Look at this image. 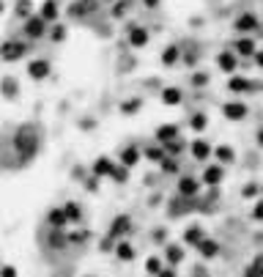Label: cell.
I'll list each match as a JSON object with an SVG mask.
<instances>
[{"mask_svg":"<svg viewBox=\"0 0 263 277\" xmlns=\"http://www.w3.org/2000/svg\"><path fill=\"white\" fill-rule=\"evenodd\" d=\"M14 148L22 154V159H30L33 154H36L39 134H36V129H33L30 124H25L22 129H17V134H14Z\"/></svg>","mask_w":263,"mask_h":277,"instance_id":"6da1fadb","label":"cell"},{"mask_svg":"<svg viewBox=\"0 0 263 277\" xmlns=\"http://www.w3.org/2000/svg\"><path fill=\"white\" fill-rule=\"evenodd\" d=\"M25 52H28V47L22 42H3L0 44V60H6V63H14V60H19Z\"/></svg>","mask_w":263,"mask_h":277,"instance_id":"7a4b0ae2","label":"cell"},{"mask_svg":"<svg viewBox=\"0 0 263 277\" xmlns=\"http://www.w3.org/2000/svg\"><path fill=\"white\" fill-rule=\"evenodd\" d=\"M47 33V22L42 17H28L25 19V36L28 39H42Z\"/></svg>","mask_w":263,"mask_h":277,"instance_id":"3957f363","label":"cell"},{"mask_svg":"<svg viewBox=\"0 0 263 277\" xmlns=\"http://www.w3.org/2000/svg\"><path fill=\"white\" fill-rule=\"evenodd\" d=\"M222 113H225V118L228 121H241V118H247V105L244 102H228L225 107H222Z\"/></svg>","mask_w":263,"mask_h":277,"instance_id":"277c9868","label":"cell"},{"mask_svg":"<svg viewBox=\"0 0 263 277\" xmlns=\"http://www.w3.org/2000/svg\"><path fill=\"white\" fill-rule=\"evenodd\" d=\"M28 74L33 80H44L47 74H50V63H47L44 58H36V60H30L28 63Z\"/></svg>","mask_w":263,"mask_h":277,"instance_id":"5b68a950","label":"cell"},{"mask_svg":"<svg viewBox=\"0 0 263 277\" xmlns=\"http://www.w3.org/2000/svg\"><path fill=\"white\" fill-rule=\"evenodd\" d=\"M0 96H6V99H17L19 96L17 77H3V80H0Z\"/></svg>","mask_w":263,"mask_h":277,"instance_id":"8992f818","label":"cell"},{"mask_svg":"<svg viewBox=\"0 0 263 277\" xmlns=\"http://www.w3.org/2000/svg\"><path fill=\"white\" fill-rule=\"evenodd\" d=\"M58 14H60L58 0H44V3H42V11H39V17H42L44 22H55Z\"/></svg>","mask_w":263,"mask_h":277,"instance_id":"52a82bcc","label":"cell"},{"mask_svg":"<svg viewBox=\"0 0 263 277\" xmlns=\"http://www.w3.org/2000/svg\"><path fill=\"white\" fill-rule=\"evenodd\" d=\"M157 140H162V143H173V140H178V126L175 124H165V126H159L157 129Z\"/></svg>","mask_w":263,"mask_h":277,"instance_id":"ba28073f","label":"cell"},{"mask_svg":"<svg viewBox=\"0 0 263 277\" xmlns=\"http://www.w3.org/2000/svg\"><path fill=\"white\" fill-rule=\"evenodd\" d=\"M198 187H200V184H198L195 179H190V176L178 181V192L184 195V198H192V195H198Z\"/></svg>","mask_w":263,"mask_h":277,"instance_id":"9c48e42d","label":"cell"},{"mask_svg":"<svg viewBox=\"0 0 263 277\" xmlns=\"http://www.w3.org/2000/svg\"><path fill=\"white\" fill-rule=\"evenodd\" d=\"M129 44L132 47H145L148 44V30L145 28H132L129 30Z\"/></svg>","mask_w":263,"mask_h":277,"instance_id":"30bf717a","label":"cell"},{"mask_svg":"<svg viewBox=\"0 0 263 277\" xmlns=\"http://www.w3.org/2000/svg\"><path fill=\"white\" fill-rule=\"evenodd\" d=\"M137 159H140V148H134V146L124 148V154H121V165H124V167L137 165Z\"/></svg>","mask_w":263,"mask_h":277,"instance_id":"8fae6325","label":"cell"},{"mask_svg":"<svg viewBox=\"0 0 263 277\" xmlns=\"http://www.w3.org/2000/svg\"><path fill=\"white\" fill-rule=\"evenodd\" d=\"M236 28H239L241 33H249V30L258 28V19H255L252 14H241L239 19H236Z\"/></svg>","mask_w":263,"mask_h":277,"instance_id":"7c38bea8","label":"cell"},{"mask_svg":"<svg viewBox=\"0 0 263 277\" xmlns=\"http://www.w3.org/2000/svg\"><path fill=\"white\" fill-rule=\"evenodd\" d=\"M217 66L222 72H233L236 69V55H233V52H219V55H217Z\"/></svg>","mask_w":263,"mask_h":277,"instance_id":"4fadbf2b","label":"cell"},{"mask_svg":"<svg viewBox=\"0 0 263 277\" xmlns=\"http://www.w3.org/2000/svg\"><path fill=\"white\" fill-rule=\"evenodd\" d=\"M198 250H200V255H203V258H214V255L219 253V245H217V241H211V239H203L198 245Z\"/></svg>","mask_w":263,"mask_h":277,"instance_id":"5bb4252c","label":"cell"},{"mask_svg":"<svg viewBox=\"0 0 263 277\" xmlns=\"http://www.w3.org/2000/svg\"><path fill=\"white\" fill-rule=\"evenodd\" d=\"M236 52H241V55H255V42L252 39H247V36H241L239 42H236Z\"/></svg>","mask_w":263,"mask_h":277,"instance_id":"9a60e30c","label":"cell"},{"mask_svg":"<svg viewBox=\"0 0 263 277\" xmlns=\"http://www.w3.org/2000/svg\"><path fill=\"white\" fill-rule=\"evenodd\" d=\"M228 85H231L233 93H244V91H249V88H255L247 77H231V83H228Z\"/></svg>","mask_w":263,"mask_h":277,"instance_id":"2e32d148","label":"cell"},{"mask_svg":"<svg viewBox=\"0 0 263 277\" xmlns=\"http://www.w3.org/2000/svg\"><path fill=\"white\" fill-rule=\"evenodd\" d=\"M96 6V0H77V3L71 6V14L74 17H83V14H88V11Z\"/></svg>","mask_w":263,"mask_h":277,"instance_id":"e0dca14e","label":"cell"},{"mask_svg":"<svg viewBox=\"0 0 263 277\" xmlns=\"http://www.w3.org/2000/svg\"><path fill=\"white\" fill-rule=\"evenodd\" d=\"M110 170H112V162L107 157H99L96 162H93V173L96 176H110Z\"/></svg>","mask_w":263,"mask_h":277,"instance_id":"ac0fdd59","label":"cell"},{"mask_svg":"<svg viewBox=\"0 0 263 277\" xmlns=\"http://www.w3.org/2000/svg\"><path fill=\"white\" fill-rule=\"evenodd\" d=\"M192 154H195V159H206L208 154H211V148H208L206 140H195V143H192Z\"/></svg>","mask_w":263,"mask_h":277,"instance_id":"d6986e66","label":"cell"},{"mask_svg":"<svg viewBox=\"0 0 263 277\" xmlns=\"http://www.w3.org/2000/svg\"><path fill=\"white\" fill-rule=\"evenodd\" d=\"M47 220H50V225H52V228H63L66 222H69V220H66V214H63V209H52Z\"/></svg>","mask_w":263,"mask_h":277,"instance_id":"ffe728a7","label":"cell"},{"mask_svg":"<svg viewBox=\"0 0 263 277\" xmlns=\"http://www.w3.org/2000/svg\"><path fill=\"white\" fill-rule=\"evenodd\" d=\"M162 102L165 105H178L181 102V91L178 88H165V91H162Z\"/></svg>","mask_w":263,"mask_h":277,"instance_id":"44dd1931","label":"cell"},{"mask_svg":"<svg viewBox=\"0 0 263 277\" xmlns=\"http://www.w3.org/2000/svg\"><path fill=\"white\" fill-rule=\"evenodd\" d=\"M203 181H206V184H219V181H222V167L219 165L208 167V170L203 173Z\"/></svg>","mask_w":263,"mask_h":277,"instance_id":"7402d4cb","label":"cell"},{"mask_svg":"<svg viewBox=\"0 0 263 277\" xmlns=\"http://www.w3.org/2000/svg\"><path fill=\"white\" fill-rule=\"evenodd\" d=\"M178 58H181V50H178V47H167V50L162 52V63H165V66H173Z\"/></svg>","mask_w":263,"mask_h":277,"instance_id":"603a6c76","label":"cell"},{"mask_svg":"<svg viewBox=\"0 0 263 277\" xmlns=\"http://www.w3.org/2000/svg\"><path fill=\"white\" fill-rule=\"evenodd\" d=\"M126 231H129V217H118L116 222H112V228H110V236H121Z\"/></svg>","mask_w":263,"mask_h":277,"instance_id":"cb8c5ba5","label":"cell"},{"mask_svg":"<svg viewBox=\"0 0 263 277\" xmlns=\"http://www.w3.org/2000/svg\"><path fill=\"white\" fill-rule=\"evenodd\" d=\"M214 157L219 162H233V148L231 146H217L214 148Z\"/></svg>","mask_w":263,"mask_h":277,"instance_id":"d4e9b609","label":"cell"},{"mask_svg":"<svg viewBox=\"0 0 263 277\" xmlns=\"http://www.w3.org/2000/svg\"><path fill=\"white\" fill-rule=\"evenodd\" d=\"M116 253H118V258H121V261H132V258H134V247H132V245H126V241H121Z\"/></svg>","mask_w":263,"mask_h":277,"instance_id":"484cf974","label":"cell"},{"mask_svg":"<svg viewBox=\"0 0 263 277\" xmlns=\"http://www.w3.org/2000/svg\"><path fill=\"white\" fill-rule=\"evenodd\" d=\"M30 11H33V3H30V0H17V17H25V19H28V17H33Z\"/></svg>","mask_w":263,"mask_h":277,"instance_id":"4316f807","label":"cell"},{"mask_svg":"<svg viewBox=\"0 0 263 277\" xmlns=\"http://www.w3.org/2000/svg\"><path fill=\"white\" fill-rule=\"evenodd\" d=\"M181 258H184V250H181V247H175V245L167 247V261H170V263H178Z\"/></svg>","mask_w":263,"mask_h":277,"instance_id":"83f0119b","label":"cell"},{"mask_svg":"<svg viewBox=\"0 0 263 277\" xmlns=\"http://www.w3.org/2000/svg\"><path fill=\"white\" fill-rule=\"evenodd\" d=\"M186 241H190V245H200V241H203V231H200V228H190V231H186Z\"/></svg>","mask_w":263,"mask_h":277,"instance_id":"f1b7e54d","label":"cell"},{"mask_svg":"<svg viewBox=\"0 0 263 277\" xmlns=\"http://www.w3.org/2000/svg\"><path fill=\"white\" fill-rule=\"evenodd\" d=\"M63 214H66V220H71V222L80 220V206L77 203H66L63 206Z\"/></svg>","mask_w":263,"mask_h":277,"instance_id":"f546056e","label":"cell"},{"mask_svg":"<svg viewBox=\"0 0 263 277\" xmlns=\"http://www.w3.org/2000/svg\"><path fill=\"white\" fill-rule=\"evenodd\" d=\"M145 157L151 159V162H162V159H165V151L157 148V146H151V148H145Z\"/></svg>","mask_w":263,"mask_h":277,"instance_id":"4dcf8cb0","label":"cell"},{"mask_svg":"<svg viewBox=\"0 0 263 277\" xmlns=\"http://www.w3.org/2000/svg\"><path fill=\"white\" fill-rule=\"evenodd\" d=\"M190 124H192L195 132H203V129H206V116H203V113H198V116H192Z\"/></svg>","mask_w":263,"mask_h":277,"instance_id":"1f68e13d","label":"cell"},{"mask_svg":"<svg viewBox=\"0 0 263 277\" xmlns=\"http://www.w3.org/2000/svg\"><path fill=\"white\" fill-rule=\"evenodd\" d=\"M50 39H52V42H63V39H66V28H63V25H55V28L50 30Z\"/></svg>","mask_w":263,"mask_h":277,"instance_id":"d6a6232c","label":"cell"},{"mask_svg":"<svg viewBox=\"0 0 263 277\" xmlns=\"http://www.w3.org/2000/svg\"><path fill=\"white\" fill-rule=\"evenodd\" d=\"M145 269H148L151 274H159V272H162V261H159V258H148V261H145Z\"/></svg>","mask_w":263,"mask_h":277,"instance_id":"836d02e7","label":"cell"},{"mask_svg":"<svg viewBox=\"0 0 263 277\" xmlns=\"http://www.w3.org/2000/svg\"><path fill=\"white\" fill-rule=\"evenodd\" d=\"M162 170H165V173H175V170H178V162L170 159V157H165V159H162Z\"/></svg>","mask_w":263,"mask_h":277,"instance_id":"e575fe53","label":"cell"},{"mask_svg":"<svg viewBox=\"0 0 263 277\" xmlns=\"http://www.w3.org/2000/svg\"><path fill=\"white\" fill-rule=\"evenodd\" d=\"M140 105H143L140 99H134V102H124V105H121V110H124V113H137Z\"/></svg>","mask_w":263,"mask_h":277,"instance_id":"d590c367","label":"cell"},{"mask_svg":"<svg viewBox=\"0 0 263 277\" xmlns=\"http://www.w3.org/2000/svg\"><path fill=\"white\" fill-rule=\"evenodd\" d=\"M110 176H112V179H116V181H124V179H126V170H124V167H116V165H112Z\"/></svg>","mask_w":263,"mask_h":277,"instance_id":"8d00e7d4","label":"cell"},{"mask_svg":"<svg viewBox=\"0 0 263 277\" xmlns=\"http://www.w3.org/2000/svg\"><path fill=\"white\" fill-rule=\"evenodd\" d=\"M181 148H184V143H181V140H173V143H167V151H170V154H178Z\"/></svg>","mask_w":263,"mask_h":277,"instance_id":"74e56055","label":"cell"},{"mask_svg":"<svg viewBox=\"0 0 263 277\" xmlns=\"http://www.w3.org/2000/svg\"><path fill=\"white\" fill-rule=\"evenodd\" d=\"M192 83H195V85H206V83H208V77H206V72H200V74H195V77H192Z\"/></svg>","mask_w":263,"mask_h":277,"instance_id":"f35d334b","label":"cell"},{"mask_svg":"<svg viewBox=\"0 0 263 277\" xmlns=\"http://www.w3.org/2000/svg\"><path fill=\"white\" fill-rule=\"evenodd\" d=\"M0 277H17V269L14 266H3L0 269Z\"/></svg>","mask_w":263,"mask_h":277,"instance_id":"ab89813d","label":"cell"},{"mask_svg":"<svg viewBox=\"0 0 263 277\" xmlns=\"http://www.w3.org/2000/svg\"><path fill=\"white\" fill-rule=\"evenodd\" d=\"M255 220H263V203H258V206H255Z\"/></svg>","mask_w":263,"mask_h":277,"instance_id":"60d3db41","label":"cell"},{"mask_svg":"<svg viewBox=\"0 0 263 277\" xmlns=\"http://www.w3.org/2000/svg\"><path fill=\"white\" fill-rule=\"evenodd\" d=\"M244 277H263V274L258 272V269H252V266H249V269H247V274H244Z\"/></svg>","mask_w":263,"mask_h":277,"instance_id":"b9f144b4","label":"cell"},{"mask_svg":"<svg viewBox=\"0 0 263 277\" xmlns=\"http://www.w3.org/2000/svg\"><path fill=\"white\" fill-rule=\"evenodd\" d=\"M252 269H258V272L263 274V255H260V258H258V261H255V263H252Z\"/></svg>","mask_w":263,"mask_h":277,"instance_id":"7bdbcfd3","label":"cell"},{"mask_svg":"<svg viewBox=\"0 0 263 277\" xmlns=\"http://www.w3.org/2000/svg\"><path fill=\"white\" fill-rule=\"evenodd\" d=\"M157 277H175V272H170V269H162Z\"/></svg>","mask_w":263,"mask_h":277,"instance_id":"ee69618b","label":"cell"},{"mask_svg":"<svg viewBox=\"0 0 263 277\" xmlns=\"http://www.w3.org/2000/svg\"><path fill=\"white\" fill-rule=\"evenodd\" d=\"M255 63H258L260 69H263V52H255Z\"/></svg>","mask_w":263,"mask_h":277,"instance_id":"f6af8a7d","label":"cell"},{"mask_svg":"<svg viewBox=\"0 0 263 277\" xmlns=\"http://www.w3.org/2000/svg\"><path fill=\"white\" fill-rule=\"evenodd\" d=\"M159 3V0H145V6H157Z\"/></svg>","mask_w":263,"mask_h":277,"instance_id":"bcb514c9","label":"cell"},{"mask_svg":"<svg viewBox=\"0 0 263 277\" xmlns=\"http://www.w3.org/2000/svg\"><path fill=\"white\" fill-rule=\"evenodd\" d=\"M258 143H260V146H263V129H260V132H258Z\"/></svg>","mask_w":263,"mask_h":277,"instance_id":"7dc6e473","label":"cell"},{"mask_svg":"<svg viewBox=\"0 0 263 277\" xmlns=\"http://www.w3.org/2000/svg\"><path fill=\"white\" fill-rule=\"evenodd\" d=\"M3 11H6V3H3V0H0V14H3Z\"/></svg>","mask_w":263,"mask_h":277,"instance_id":"c3c4849f","label":"cell"}]
</instances>
